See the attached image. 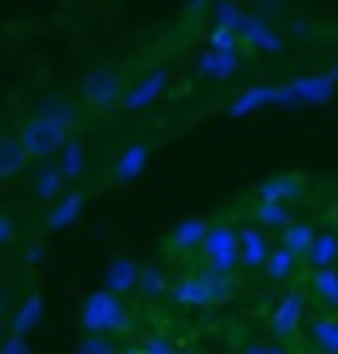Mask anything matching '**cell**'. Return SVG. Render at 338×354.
I'll list each match as a JSON object with an SVG mask.
<instances>
[{
	"label": "cell",
	"instance_id": "6da1fadb",
	"mask_svg": "<svg viewBox=\"0 0 338 354\" xmlns=\"http://www.w3.org/2000/svg\"><path fill=\"white\" fill-rule=\"evenodd\" d=\"M71 127H75V102L63 99V95H51L36 114H28L20 122L16 142L24 146L28 162H48V158H55L67 146Z\"/></svg>",
	"mask_w": 338,
	"mask_h": 354
},
{
	"label": "cell",
	"instance_id": "7a4b0ae2",
	"mask_svg": "<svg viewBox=\"0 0 338 354\" xmlns=\"http://www.w3.org/2000/svg\"><path fill=\"white\" fill-rule=\"evenodd\" d=\"M232 291H236V279L232 276H216V272L200 268L197 276H185V279H177V283H169L165 295L177 307H216V304H225V299H232Z\"/></svg>",
	"mask_w": 338,
	"mask_h": 354
},
{
	"label": "cell",
	"instance_id": "3957f363",
	"mask_svg": "<svg viewBox=\"0 0 338 354\" xmlns=\"http://www.w3.org/2000/svg\"><path fill=\"white\" fill-rule=\"evenodd\" d=\"M79 327L87 335H122V330H130V311H126L122 295H114L106 288L91 291L83 299V311H79Z\"/></svg>",
	"mask_w": 338,
	"mask_h": 354
},
{
	"label": "cell",
	"instance_id": "277c9868",
	"mask_svg": "<svg viewBox=\"0 0 338 354\" xmlns=\"http://www.w3.org/2000/svg\"><path fill=\"white\" fill-rule=\"evenodd\" d=\"M205 256V272H216V276H232L240 268V252H236V228L220 225V221H209V232L197 248Z\"/></svg>",
	"mask_w": 338,
	"mask_h": 354
},
{
	"label": "cell",
	"instance_id": "5b68a950",
	"mask_svg": "<svg viewBox=\"0 0 338 354\" xmlns=\"http://www.w3.org/2000/svg\"><path fill=\"white\" fill-rule=\"evenodd\" d=\"M79 102L91 106V111H111L122 102V75L114 67H95L83 75L79 83Z\"/></svg>",
	"mask_w": 338,
	"mask_h": 354
},
{
	"label": "cell",
	"instance_id": "8992f818",
	"mask_svg": "<svg viewBox=\"0 0 338 354\" xmlns=\"http://www.w3.org/2000/svg\"><path fill=\"white\" fill-rule=\"evenodd\" d=\"M263 106H295V102H291L283 83H279V87L276 83H256V87L240 91L236 99L228 102V114H232V118H244V114H256V111H263Z\"/></svg>",
	"mask_w": 338,
	"mask_h": 354
},
{
	"label": "cell",
	"instance_id": "52a82bcc",
	"mask_svg": "<svg viewBox=\"0 0 338 354\" xmlns=\"http://www.w3.org/2000/svg\"><path fill=\"white\" fill-rule=\"evenodd\" d=\"M291 95L295 106H326V102H335V91L338 83L326 71H314V75H299V79H288L283 83Z\"/></svg>",
	"mask_w": 338,
	"mask_h": 354
},
{
	"label": "cell",
	"instance_id": "ba28073f",
	"mask_svg": "<svg viewBox=\"0 0 338 354\" xmlns=\"http://www.w3.org/2000/svg\"><path fill=\"white\" fill-rule=\"evenodd\" d=\"M244 71V55L240 51H216V48H205L197 55V75L209 79V83H228Z\"/></svg>",
	"mask_w": 338,
	"mask_h": 354
},
{
	"label": "cell",
	"instance_id": "9c48e42d",
	"mask_svg": "<svg viewBox=\"0 0 338 354\" xmlns=\"http://www.w3.org/2000/svg\"><path fill=\"white\" fill-rule=\"evenodd\" d=\"M303 311H307V295H303V291H288L276 304L272 319H267L272 335H276V339H291V335L303 327Z\"/></svg>",
	"mask_w": 338,
	"mask_h": 354
},
{
	"label": "cell",
	"instance_id": "30bf717a",
	"mask_svg": "<svg viewBox=\"0 0 338 354\" xmlns=\"http://www.w3.org/2000/svg\"><path fill=\"white\" fill-rule=\"evenodd\" d=\"M91 193L87 189H75V193H59L55 201H51L48 216H44V232H59V228L75 225L79 216H83V209H87Z\"/></svg>",
	"mask_w": 338,
	"mask_h": 354
},
{
	"label": "cell",
	"instance_id": "8fae6325",
	"mask_svg": "<svg viewBox=\"0 0 338 354\" xmlns=\"http://www.w3.org/2000/svg\"><path fill=\"white\" fill-rule=\"evenodd\" d=\"M165 83H169V71H162V67H158V71H150V75H142L130 91H122V106H126V111H134V114L150 111L153 102L165 95Z\"/></svg>",
	"mask_w": 338,
	"mask_h": 354
},
{
	"label": "cell",
	"instance_id": "7c38bea8",
	"mask_svg": "<svg viewBox=\"0 0 338 354\" xmlns=\"http://www.w3.org/2000/svg\"><path fill=\"white\" fill-rule=\"evenodd\" d=\"M236 39H240V44H248L252 51H267V55L283 51V36H279V32L267 24V20H260V16H252V12L240 20Z\"/></svg>",
	"mask_w": 338,
	"mask_h": 354
},
{
	"label": "cell",
	"instance_id": "4fadbf2b",
	"mask_svg": "<svg viewBox=\"0 0 338 354\" xmlns=\"http://www.w3.org/2000/svg\"><path fill=\"white\" fill-rule=\"evenodd\" d=\"M303 189H307V177L303 174H272L260 181L256 189V201H279V205H291L299 201Z\"/></svg>",
	"mask_w": 338,
	"mask_h": 354
},
{
	"label": "cell",
	"instance_id": "5bb4252c",
	"mask_svg": "<svg viewBox=\"0 0 338 354\" xmlns=\"http://www.w3.org/2000/svg\"><path fill=\"white\" fill-rule=\"evenodd\" d=\"M236 252H240V264L244 268H263V260H267V252H272V244H267V228L244 225L236 232Z\"/></svg>",
	"mask_w": 338,
	"mask_h": 354
},
{
	"label": "cell",
	"instance_id": "9a60e30c",
	"mask_svg": "<svg viewBox=\"0 0 338 354\" xmlns=\"http://www.w3.org/2000/svg\"><path fill=\"white\" fill-rule=\"evenodd\" d=\"M150 142H130L118 158H114V181H122V185H130V181H138L142 174H146V165H150Z\"/></svg>",
	"mask_w": 338,
	"mask_h": 354
},
{
	"label": "cell",
	"instance_id": "2e32d148",
	"mask_svg": "<svg viewBox=\"0 0 338 354\" xmlns=\"http://www.w3.org/2000/svg\"><path fill=\"white\" fill-rule=\"evenodd\" d=\"M205 232H209V221L205 216H185V221H177L169 228V248L173 252H193V248H200Z\"/></svg>",
	"mask_w": 338,
	"mask_h": 354
},
{
	"label": "cell",
	"instance_id": "e0dca14e",
	"mask_svg": "<svg viewBox=\"0 0 338 354\" xmlns=\"http://www.w3.org/2000/svg\"><path fill=\"white\" fill-rule=\"evenodd\" d=\"M303 264L311 268V272H319V268H335L338 264V236L335 232H314L311 248L303 252Z\"/></svg>",
	"mask_w": 338,
	"mask_h": 354
},
{
	"label": "cell",
	"instance_id": "ac0fdd59",
	"mask_svg": "<svg viewBox=\"0 0 338 354\" xmlns=\"http://www.w3.org/2000/svg\"><path fill=\"white\" fill-rule=\"evenodd\" d=\"M39 323H44V295H39V291H32L24 304L16 307L12 330H8V335H20V339H28V335H32V330H36Z\"/></svg>",
	"mask_w": 338,
	"mask_h": 354
},
{
	"label": "cell",
	"instance_id": "d6986e66",
	"mask_svg": "<svg viewBox=\"0 0 338 354\" xmlns=\"http://www.w3.org/2000/svg\"><path fill=\"white\" fill-rule=\"evenodd\" d=\"M28 153L24 146L16 142V134H0V181H8V177H20L28 169Z\"/></svg>",
	"mask_w": 338,
	"mask_h": 354
},
{
	"label": "cell",
	"instance_id": "ffe728a7",
	"mask_svg": "<svg viewBox=\"0 0 338 354\" xmlns=\"http://www.w3.org/2000/svg\"><path fill=\"white\" fill-rule=\"evenodd\" d=\"M134 283H138V260H130V256L111 260V268H106V283H102V288L114 291V295H122V291H134Z\"/></svg>",
	"mask_w": 338,
	"mask_h": 354
},
{
	"label": "cell",
	"instance_id": "44dd1931",
	"mask_svg": "<svg viewBox=\"0 0 338 354\" xmlns=\"http://www.w3.org/2000/svg\"><path fill=\"white\" fill-rule=\"evenodd\" d=\"M55 169L63 174V181H79V177L87 174V146H83L79 138H67V146L59 150Z\"/></svg>",
	"mask_w": 338,
	"mask_h": 354
},
{
	"label": "cell",
	"instance_id": "7402d4cb",
	"mask_svg": "<svg viewBox=\"0 0 338 354\" xmlns=\"http://www.w3.org/2000/svg\"><path fill=\"white\" fill-rule=\"evenodd\" d=\"M314 232H319V228H314L311 221H295V216H291L288 225H283V241H279V248H288L295 260H303V252H307L311 241H314Z\"/></svg>",
	"mask_w": 338,
	"mask_h": 354
},
{
	"label": "cell",
	"instance_id": "603a6c76",
	"mask_svg": "<svg viewBox=\"0 0 338 354\" xmlns=\"http://www.w3.org/2000/svg\"><path fill=\"white\" fill-rule=\"evenodd\" d=\"M63 185H67V181H63V174L55 169V165H48V162H44L36 174H32V189H36V197H39L44 205L55 201V197L63 193Z\"/></svg>",
	"mask_w": 338,
	"mask_h": 354
},
{
	"label": "cell",
	"instance_id": "cb8c5ba5",
	"mask_svg": "<svg viewBox=\"0 0 338 354\" xmlns=\"http://www.w3.org/2000/svg\"><path fill=\"white\" fill-rule=\"evenodd\" d=\"M311 346L319 354H338V315H323L311 323Z\"/></svg>",
	"mask_w": 338,
	"mask_h": 354
},
{
	"label": "cell",
	"instance_id": "d4e9b609",
	"mask_svg": "<svg viewBox=\"0 0 338 354\" xmlns=\"http://www.w3.org/2000/svg\"><path fill=\"white\" fill-rule=\"evenodd\" d=\"M311 291L314 299L323 307H330V311H338V268H319L311 276Z\"/></svg>",
	"mask_w": 338,
	"mask_h": 354
},
{
	"label": "cell",
	"instance_id": "484cf974",
	"mask_svg": "<svg viewBox=\"0 0 338 354\" xmlns=\"http://www.w3.org/2000/svg\"><path fill=\"white\" fill-rule=\"evenodd\" d=\"M134 291H138L142 299H162L165 291H169V279H165V272L158 264H146V268H138V283H134Z\"/></svg>",
	"mask_w": 338,
	"mask_h": 354
},
{
	"label": "cell",
	"instance_id": "4316f807",
	"mask_svg": "<svg viewBox=\"0 0 338 354\" xmlns=\"http://www.w3.org/2000/svg\"><path fill=\"white\" fill-rule=\"evenodd\" d=\"M295 264H299V260H295V256L288 252V248H272V252H267V260H263V276L267 279H276V283H283V279H291L295 276Z\"/></svg>",
	"mask_w": 338,
	"mask_h": 354
},
{
	"label": "cell",
	"instance_id": "83f0119b",
	"mask_svg": "<svg viewBox=\"0 0 338 354\" xmlns=\"http://www.w3.org/2000/svg\"><path fill=\"white\" fill-rule=\"evenodd\" d=\"M291 221V209L279 201H256V225L260 228H283Z\"/></svg>",
	"mask_w": 338,
	"mask_h": 354
},
{
	"label": "cell",
	"instance_id": "f1b7e54d",
	"mask_svg": "<svg viewBox=\"0 0 338 354\" xmlns=\"http://www.w3.org/2000/svg\"><path fill=\"white\" fill-rule=\"evenodd\" d=\"M244 16H248L244 4H236V0H216V24L220 28H232V32H236Z\"/></svg>",
	"mask_w": 338,
	"mask_h": 354
},
{
	"label": "cell",
	"instance_id": "f546056e",
	"mask_svg": "<svg viewBox=\"0 0 338 354\" xmlns=\"http://www.w3.org/2000/svg\"><path fill=\"white\" fill-rule=\"evenodd\" d=\"M209 48H216V51H240V39H236L232 28L213 24V32H209Z\"/></svg>",
	"mask_w": 338,
	"mask_h": 354
},
{
	"label": "cell",
	"instance_id": "4dcf8cb0",
	"mask_svg": "<svg viewBox=\"0 0 338 354\" xmlns=\"http://www.w3.org/2000/svg\"><path fill=\"white\" fill-rule=\"evenodd\" d=\"M79 354H118V346L111 342V335H87L79 342Z\"/></svg>",
	"mask_w": 338,
	"mask_h": 354
},
{
	"label": "cell",
	"instance_id": "1f68e13d",
	"mask_svg": "<svg viewBox=\"0 0 338 354\" xmlns=\"http://www.w3.org/2000/svg\"><path fill=\"white\" fill-rule=\"evenodd\" d=\"M142 351L146 354H177V346L165 339V335H150V339L142 342Z\"/></svg>",
	"mask_w": 338,
	"mask_h": 354
},
{
	"label": "cell",
	"instance_id": "d6a6232c",
	"mask_svg": "<svg viewBox=\"0 0 338 354\" xmlns=\"http://www.w3.org/2000/svg\"><path fill=\"white\" fill-rule=\"evenodd\" d=\"M0 354H32V346H28V339H20V335H4V339H0Z\"/></svg>",
	"mask_w": 338,
	"mask_h": 354
},
{
	"label": "cell",
	"instance_id": "836d02e7",
	"mask_svg": "<svg viewBox=\"0 0 338 354\" xmlns=\"http://www.w3.org/2000/svg\"><path fill=\"white\" fill-rule=\"evenodd\" d=\"M16 241V221L8 213H0V248H8Z\"/></svg>",
	"mask_w": 338,
	"mask_h": 354
},
{
	"label": "cell",
	"instance_id": "e575fe53",
	"mask_svg": "<svg viewBox=\"0 0 338 354\" xmlns=\"http://www.w3.org/2000/svg\"><path fill=\"white\" fill-rule=\"evenodd\" d=\"M244 354H288V346L283 342H252V346H244Z\"/></svg>",
	"mask_w": 338,
	"mask_h": 354
},
{
	"label": "cell",
	"instance_id": "d590c367",
	"mask_svg": "<svg viewBox=\"0 0 338 354\" xmlns=\"http://www.w3.org/2000/svg\"><path fill=\"white\" fill-rule=\"evenodd\" d=\"M205 4H209V0H185V8H189V12H200Z\"/></svg>",
	"mask_w": 338,
	"mask_h": 354
},
{
	"label": "cell",
	"instance_id": "8d00e7d4",
	"mask_svg": "<svg viewBox=\"0 0 338 354\" xmlns=\"http://www.w3.org/2000/svg\"><path fill=\"white\" fill-rule=\"evenodd\" d=\"M118 354H146L142 346H126V351H118Z\"/></svg>",
	"mask_w": 338,
	"mask_h": 354
},
{
	"label": "cell",
	"instance_id": "74e56055",
	"mask_svg": "<svg viewBox=\"0 0 338 354\" xmlns=\"http://www.w3.org/2000/svg\"><path fill=\"white\" fill-rule=\"evenodd\" d=\"M326 75H330V79H335V83H338V59H335V67H330V71H326Z\"/></svg>",
	"mask_w": 338,
	"mask_h": 354
},
{
	"label": "cell",
	"instance_id": "f35d334b",
	"mask_svg": "<svg viewBox=\"0 0 338 354\" xmlns=\"http://www.w3.org/2000/svg\"><path fill=\"white\" fill-rule=\"evenodd\" d=\"M0 315H4V288H0Z\"/></svg>",
	"mask_w": 338,
	"mask_h": 354
},
{
	"label": "cell",
	"instance_id": "ab89813d",
	"mask_svg": "<svg viewBox=\"0 0 338 354\" xmlns=\"http://www.w3.org/2000/svg\"><path fill=\"white\" fill-rule=\"evenodd\" d=\"M177 354H197V351H177Z\"/></svg>",
	"mask_w": 338,
	"mask_h": 354
},
{
	"label": "cell",
	"instance_id": "60d3db41",
	"mask_svg": "<svg viewBox=\"0 0 338 354\" xmlns=\"http://www.w3.org/2000/svg\"><path fill=\"white\" fill-rule=\"evenodd\" d=\"M0 339H4V335H0Z\"/></svg>",
	"mask_w": 338,
	"mask_h": 354
},
{
	"label": "cell",
	"instance_id": "b9f144b4",
	"mask_svg": "<svg viewBox=\"0 0 338 354\" xmlns=\"http://www.w3.org/2000/svg\"><path fill=\"white\" fill-rule=\"evenodd\" d=\"M314 354H319V351H314Z\"/></svg>",
	"mask_w": 338,
	"mask_h": 354
}]
</instances>
